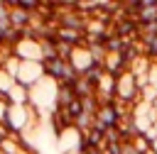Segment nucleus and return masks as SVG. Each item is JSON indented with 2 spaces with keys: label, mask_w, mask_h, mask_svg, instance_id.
Returning <instances> with one entry per match:
<instances>
[{
  "label": "nucleus",
  "mask_w": 157,
  "mask_h": 154,
  "mask_svg": "<svg viewBox=\"0 0 157 154\" xmlns=\"http://www.w3.org/2000/svg\"><path fill=\"white\" fill-rule=\"evenodd\" d=\"M115 98L125 100V103H135L140 98V88L135 83V76L130 71H123L118 78H115Z\"/></svg>",
  "instance_id": "obj_4"
},
{
  "label": "nucleus",
  "mask_w": 157,
  "mask_h": 154,
  "mask_svg": "<svg viewBox=\"0 0 157 154\" xmlns=\"http://www.w3.org/2000/svg\"><path fill=\"white\" fill-rule=\"evenodd\" d=\"M10 137H12V132H10L5 125H0V144H2L5 139H10Z\"/></svg>",
  "instance_id": "obj_10"
},
{
  "label": "nucleus",
  "mask_w": 157,
  "mask_h": 154,
  "mask_svg": "<svg viewBox=\"0 0 157 154\" xmlns=\"http://www.w3.org/2000/svg\"><path fill=\"white\" fill-rule=\"evenodd\" d=\"M103 68L108 73H113V76H120L123 71H128V66H125V61H123L120 54H108L105 61H103Z\"/></svg>",
  "instance_id": "obj_7"
},
{
  "label": "nucleus",
  "mask_w": 157,
  "mask_h": 154,
  "mask_svg": "<svg viewBox=\"0 0 157 154\" xmlns=\"http://www.w3.org/2000/svg\"><path fill=\"white\" fill-rule=\"evenodd\" d=\"M69 64H71V68L78 73V76H83L96 61L91 59V51H88V46L86 44H78V46H74L71 49V56H69Z\"/></svg>",
  "instance_id": "obj_5"
},
{
  "label": "nucleus",
  "mask_w": 157,
  "mask_h": 154,
  "mask_svg": "<svg viewBox=\"0 0 157 154\" xmlns=\"http://www.w3.org/2000/svg\"><path fill=\"white\" fill-rule=\"evenodd\" d=\"M142 44H145V56H147L150 61H155V64H157V34L145 37V39H142Z\"/></svg>",
  "instance_id": "obj_9"
},
{
  "label": "nucleus",
  "mask_w": 157,
  "mask_h": 154,
  "mask_svg": "<svg viewBox=\"0 0 157 154\" xmlns=\"http://www.w3.org/2000/svg\"><path fill=\"white\" fill-rule=\"evenodd\" d=\"M44 76L47 73H44V66L42 64H37V61H22L20 64V73H17V83L25 86L27 90H32Z\"/></svg>",
  "instance_id": "obj_3"
},
{
  "label": "nucleus",
  "mask_w": 157,
  "mask_h": 154,
  "mask_svg": "<svg viewBox=\"0 0 157 154\" xmlns=\"http://www.w3.org/2000/svg\"><path fill=\"white\" fill-rule=\"evenodd\" d=\"M12 51H15V56H17L20 61H37V64H42V61H44L42 42H39V39H34V37H22V39L12 46Z\"/></svg>",
  "instance_id": "obj_2"
},
{
  "label": "nucleus",
  "mask_w": 157,
  "mask_h": 154,
  "mask_svg": "<svg viewBox=\"0 0 157 154\" xmlns=\"http://www.w3.org/2000/svg\"><path fill=\"white\" fill-rule=\"evenodd\" d=\"M15 83H17V81H15L5 68H0V95H2V98H7V95H10V90L15 88Z\"/></svg>",
  "instance_id": "obj_8"
},
{
  "label": "nucleus",
  "mask_w": 157,
  "mask_h": 154,
  "mask_svg": "<svg viewBox=\"0 0 157 154\" xmlns=\"http://www.w3.org/2000/svg\"><path fill=\"white\" fill-rule=\"evenodd\" d=\"M0 154H2V149H0Z\"/></svg>",
  "instance_id": "obj_11"
},
{
  "label": "nucleus",
  "mask_w": 157,
  "mask_h": 154,
  "mask_svg": "<svg viewBox=\"0 0 157 154\" xmlns=\"http://www.w3.org/2000/svg\"><path fill=\"white\" fill-rule=\"evenodd\" d=\"M83 32H76V29H69V27H56V32H54V39L56 42H61V44H69V46H78V44H83Z\"/></svg>",
  "instance_id": "obj_6"
},
{
  "label": "nucleus",
  "mask_w": 157,
  "mask_h": 154,
  "mask_svg": "<svg viewBox=\"0 0 157 154\" xmlns=\"http://www.w3.org/2000/svg\"><path fill=\"white\" fill-rule=\"evenodd\" d=\"M37 115H39V112H37L32 105H10L5 127H7L12 134H22L29 125H34V117H37Z\"/></svg>",
  "instance_id": "obj_1"
}]
</instances>
